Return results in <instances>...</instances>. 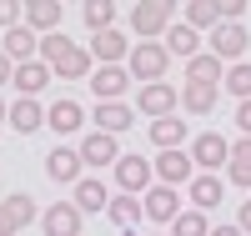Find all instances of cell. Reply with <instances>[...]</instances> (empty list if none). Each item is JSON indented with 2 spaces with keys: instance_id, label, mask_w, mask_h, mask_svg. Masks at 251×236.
I'll return each instance as SVG.
<instances>
[{
  "instance_id": "1",
  "label": "cell",
  "mask_w": 251,
  "mask_h": 236,
  "mask_svg": "<svg viewBox=\"0 0 251 236\" xmlns=\"http://www.w3.org/2000/svg\"><path fill=\"white\" fill-rule=\"evenodd\" d=\"M166 66H171V55H166L161 40H141V46H131V55H126V71L136 80H146V85H156L166 76Z\"/></svg>"
},
{
  "instance_id": "2",
  "label": "cell",
  "mask_w": 251,
  "mask_h": 236,
  "mask_svg": "<svg viewBox=\"0 0 251 236\" xmlns=\"http://www.w3.org/2000/svg\"><path fill=\"white\" fill-rule=\"evenodd\" d=\"M171 15H176L171 0H141V5H131V30L141 40H156V35L171 30Z\"/></svg>"
},
{
  "instance_id": "3",
  "label": "cell",
  "mask_w": 251,
  "mask_h": 236,
  "mask_svg": "<svg viewBox=\"0 0 251 236\" xmlns=\"http://www.w3.org/2000/svg\"><path fill=\"white\" fill-rule=\"evenodd\" d=\"M226 156H231V141H226L221 131H201V136L191 141V166H201L206 176H211V171H221Z\"/></svg>"
},
{
  "instance_id": "4",
  "label": "cell",
  "mask_w": 251,
  "mask_h": 236,
  "mask_svg": "<svg viewBox=\"0 0 251 236\" xmlns=\"http://www.w3.org/2000/svg\"><path fill=\"white\" fill-rule=\"evenodd\" d=\"M35 216H40V211H35V196H30V191H15V196H5V201H0V236L25 231Z\"/></svg>"
},
{
  "instance_id": "5",
  "label": "cell",
  "mask_w": 251,
  "mask_h": 236,
  "mask_svg": "<svg viewBox=\"0 0 251 236\" xmlns=\"http://www.w3.org/2000/svg\"><path fill=\"white\" fill-rule=\"evenodd\" d=\"M116 186H121V196L151 191V161H146V156H121L116 161Z\"/></svg>"
},
{
  "instance_id": "6",
  "label": "cell",
  "mask_w": 251,
  "mask_h": 236,
  "mask_svg": "<svg viewBox=\"0 0 251 236\" xmlns=\"http://www.w3.org/2000/svg\"><path fill=\"white\" fill-rule=\"evenodd\" d=\"M40 226H46V236H80V211L75 201H55L40 211Z\"/></svg>"
},
{
  "instance_id": "7",
  "label": "cell",
  "mask_w": 251,
  "mask_h": 236,
  "mask_svg": "<svg viewBox=\"0 0 251 236\" xmlns=\"http://www.w3.org/2000/svg\"><path fill=\"white\" fill-rule=\"evenodd\" d=\"M176 105H181V96H176V91H171V85H166V80H156V85H141V101H136V111H146L151 121L171 116Z\"/></svg>"
},
{
  "instance_id": "8",
  "label": "cell",
  "mask_w": 251,
  "mask_h": 236,
  "mask_svg": "<svg viewBox=\"0 0 251 236\" xmlns=\"http://www.w3.org/2000/svg\"><path fill=\"white\" fill-rule=\"evenodd\" d=\"M141 211H146L151 221H176V216H181V191H176V186L146 191V196H141Z\"/></svg>"
},
{
  "instance_id": "9",
  "label": "cell",
  "mask_w": 251,
  "mask_h": 236,
  "mask_svg": "<svg viewBox=\"0 0 251 236\" xmlns=\"http://www.w3.org/2000/svg\"><path fill=\"white\" fill-rule=\"evenodd\" d=\"M126 55H131L126 30H100V35H91V60H100V66H121Z\"/></svg>"
},
{
  "instance_id": "10",
  "label": "cell",
  "mask_w": 251,
  "mask_h": 236,
  "mask_svg": "<svg viewBox=\"0 0 251 236\" xmlns=\"http://www.w3.org/2000/svg\"><path fill=\"white\" fill-rule=\"evenodd\" d=\"M121 161V146H116V136H106V131H91L86 141H80V166H116Z\"/></svg>"
},
{
  "instance_id": "11",
  "label": "cell",
  "mask_w": 251,
  "mask_h": 236,
  "mask_svg": "<svg viewBox=\"0 0 251 236\" xmlns=\"http://www.w3.org/2000/svg\"><path fill=\"white\" fill-rule=\"evenodd\" d=\"M246 46H251V35H246L241 26H216V30H211V55H216V60H241Z\"/></svg>"
},
{
  "instance_id": "12",
  "label": "cell",
  "mask_w": 251,
  "mask_h": 236,
  "mask_svg": "<svg viewBox=\"0 0 251 236\" xmlns=\"http://www.w3.org/2000/svg\"><path fill=\"white\" fill-rule=\"evenodd\" d=\"M46 176L60 181V186H75V181H80V151H71V146H55V151L46 156Z\"/></svg>"
},
{
  "instance_id": "13",
  "label": "cell",
  "mask_w": 251,
  "mask_h": 236,
  "mask_svg": "<svg viewBox=\"0 0 251 236\" xmlns=\"http://www.w3.org/2000/svg\"><path fill=\"white\" fill-rule=\"evenodd\" d=\"M126 85H131V71H121V66H100V71H91V91H96V101H121Z\"/></svg>"
},
{
  "instance_id": "14",
  "label": "cell",
  "mask_w": 251,
  "mask_h": 236,
  "mask_svg": "<svg viewBox=\"0 0 251 236\" xmlns=\"http://www.w3.org/2000/svg\"><path fill=\"white\" fill-rule=\"evenodd\" d=\"M5 121L15 126L20 136H30V131H40V126H46V105H40L35 96H20V101L10 105V111H5Z\"/></svg>"
},
{
  "instance_id": "15",
  "label": "cell",
  "mask_w": 251,
  "mask_h": 236,
  "mask_svg": "<svg viewBox=\"0 0 251 236\" xmlns=\"http://www.w3.org/2000/svg\"><path fill=\"white\" fill-rule=\"evenodd\" d=\"M80 121H86V111H80V105L66 96V101H55V105H46V126L55 136H75L80 131Z\"/></svg>"
},
{
  "instance_id": "16",
  "label": "cell",
  "mask_w": 251,
  "mask_h": 236,
  "mask_svg": "<svg viewBox=\"0 0 251 236\" xmlns=\"http://www.w3.org/2000/svg\"><path fill=\"white\" fill-rule=\"evenodd\" d=\"M156 176H161V186H186L191 181V151H161Z\"/></svg>"
},
{
  "instance_id": "17",
  "label": "cell",
  "mask_w": 251,
  "mask_h": 236,
  "mask_svg": "<svg viewBox=\"0 0 251 236\" xmlns=\"http://www.w3.org/2000/svg\"><path fill=\"white\" fill-rule=\"evenodd\" d=\"M131 121H136V111L126 101H100L96 105V131H106V136H121Z\"/></svg>"
},
{
  "instance_id": "18",
  "label": "cell",
  "mask_w": 251,
  "mask_h": 236,
  "mask_svg": "<svg viewBox=\"0 0 251 236\" xmlns=\"http://www.w3.org/2000/svg\"><path fill=\"white\" fill-rule=\"evenodd\" d=\"M10 80H15L20 96H40V91L50 85V66H46V60H25V66H15Z\"/></svg>"
},
{
  "instance_id": "19",
  "label": "cell",
  "mask_w": 251,
  "mask_h": 236,
  "mask_svg": "<svg viewBox=\"0 0 251 236\" xmlns=\"http://www.w3.org/2000/svg\"><path fill=\"white\" fill-rule=\"evenodd\" d=\"M151 146H161V151H181V146H186V121L181 116L151 121Z\"/></svg>"
},
{
  "instance_id": "20",
  "label": "cell",
  "mask_w": 251,
  "mask_h": 236,
  "mask_svg": "<svg viewBox=\"0 0 251 236\" xmlns=\"http://www.w3.org/2000/svg\"><path fill=\"white\" fill-rule=\"evenodd\" d=\"M226 176H231V186L251 191V136H241L231 146V156H226Z\"/></svg>"
},
{
  "instance_id": "21",
  "label": "cell",
  "mask_w": 251,
  "mask_h": 236,
  "mask_svg": "<svg viewBox=\"0 0 251 236\" xmlns=\"http://www.w3.org/2000/svg\"><path fill=\"white\" fill-rule=\"evenodd\" d=\"M106 206H111V191L100 186L96 176H80L75 181V211H80V216H86V211H106Z\"/></svg>"
},
{
  "instance_id": "22",
  "label": "cell",
  "mask_w": 251,
  "mask_h": 236,
  "mask_svg": "<svg viewBox=\"0 0 251 236\" xmlns=\"http://www.w3.org/2000/svg\"><path fill=\"white\" fill-rule=\"evenodd\" d=\"M5 51L15 66H25V60H35V51H40V40H35V30H25V26H15V30H5Z\"/></svg>"
},
{
  "instance_id": "23",
  "label": "cell",
  "mask_w": 251,
  "mask_h": 236,
  "mask_svg": "<svg viewBox=\"0 0 251 236\" xmlns=\"http://www.w3.org/2000/svg\"><path fill=\"white\" fill-rule=\"evenodd\" d=\"M221 196H226L221 176H206V171L191 176V211H211V206H221Z\"/></svg>"
},
{
  "instance_id": "24",
  "label": "cell",
  "mask_w": 251,
  "mask_h": 236,
  "mask_svg": "<svg viewBox=\"0 0 251 236\" xmlns=\"http://www.w3.org/2000/svg\"><path fill=\"white\" fill-rule=\"evenodd\" d=\"M55 26H60V5H55V0H30V5H25V30L55 35Z\"/></svg>"
},
{
  "instance_id": "25",
  "label": "cell",
  "mask_w": 251,
  "mask_h": 236,
  "mask_svg": "<svg viewBox=\"0 0 251 236\" xmlns=\"http://www.w3.org/2000/svg\"><path fill=\"white\" fill-rule=\"evenodd\" d=\"M106 211H111V221L121 226V236H126V231H136V221L146 216V211H141V196H111Z\"/></svg>"
},
{
  "instance_id": "26",
  "label": "cell",
  "mask_w": 251,
  "mask_h": 236,
  "mask_svg": "<svg viewBox=\"0 0 251 236\" xmlns=\"http://www.w3.org/2000/svg\"><path fill=\"white\" fill-rule=\"evenodd\" d=\"M181 105H186L191 116H206V111H216V85L186 80V91H181Z\"/></svg>"
},
{
  "instance_id": "27",
  "label": "cell",
  "mask_w": 251,
  "mask_h": 236,
  "mask_svg": "<svg viewBox=\"0 0 251 236\" xmlns=\"http://www.w3.org/2000/svg\"><path fill=\"white\" fill-rule=\"evenodd\" d=\"M196 46H201V35L191 26H171V30H166V55H186V60H191V55H201Z\"/></svg>"
},
{
  "instance_id": "28",
  "label": "cell",
  "mask_w": 251,
  "mask_h": 236,
  "mask_svg": "<svg viewBox=\"0 0 251 236\" xmlns=\"http://www.w3.org/2000/svg\"><path fill=\"white\" fill-rule=\"evenodd\" d=\"M186 26H191L196 35L201 30H216L221 26V10L211 5V0H191V5H186Z\"/></svg>"
},
{
  "instance_id": "29",
  "label": "cell",
  "mask_w": 251,
  "mask_h": 236,
  "mask_svg": "<svg viewBox=\"0 0 251 236\" xmlns=\"http://www.w3.org/2000/svg\"><path fill=\"white\" fill-rule=\"evenodd\" d=\"M186 80L216 85V80H221V60H216V55H191V60H186Z\"/></svg>"
},
{
  "instance_id": "30",
  "label": "cell",
  "mask_w": 251,
  "mask_h": 236,
  "mask_svg": "<svg viewBox=\"0 0 251 236\" xmlns=\"http://www.w3.org/2000/svg\"><path fill=\"white\" fill-rule=\"evenodd\" d=\"M50 76H60V80H80V76H91V51H80V46H75V51L60 60Z\"/></svg>"
},
{
  "instance_id": "31",
  "label": "cell",
  "mask_w": 251,
  "mask_h": 236,
  "mask_svg": "<svg viewBox=\"0 0 251 236\" xmlns=\"http://www.w3.org/2000/svg\"><path fill=\"white\" fill-rule=\"evenodd\" d=\"M171 236H211V221H206V211H181L171 221Z\"/></svg>"
},
{
  "instance_id": "32",
  "label": "cell",
  "mask_w": 251,
  "mask_h": 236,
  "mask_svg": "<svg viewBox=\"0 0 251 236\" xmlns=\"http://www.w3.org/2000/svg\"><path fill=\"white\" fill-rule=\"evenodd\" d=\"M71 51H75V46H71V35H60V30H55V35H46V40H40V60H46L50 71H55V66H60V60H66Z\"/></svg>"
},
{
  "instance_id": "33",
  "label": "cell",
  "mask_w": 251,
  "mask_h": 236,
  "mask_svg": "<svg viewBox=\"0 0 251 236\" xmlns=\"http://www.w3.org/2000/svg\"><path fill=\"white\" fill-rule=\"evenodd\" d=\"M111 20H116V5H111V0H86V26H91V35L111 30Z\"/></svg>"
},
{
  "instance_id": "34",
  "label": "cell",
  "mask_w": 251,
  "mask_h": 236,
  "mask_svg": "<svg viewBox=\"0 0 251 236\" xmlns=\"http://www.w3.org/2000/svg\"><path fill=\"white\" fill-rule=\"evenodd\" d=\"M226 91L236 101H251V60H236V66L226 71Z\"/></svg>"
},
{
  "instance_id": "35",
  "label": "cell",
  "mask_w": 251,
  "mask_h": 236,
  "mask_svg": "<svg viewBox=\"0 0 251 236\" xmlns=\"http://www.w3.org/2000/svg\"><path fill=\"white\" fill-rule=\"evenodd\" d=\"M0 26H5V30L20 26V5H15V0H0Z\"/></svg>"
},
{
  "instance_id": "36",
  "label": "cell",
  "mask_w": 251,
  "mask_h": 236,
  "mask_svg": "<svg viewBox=\"0 0 251 236\" xmlns=\"http://www.w3.org/2000/svg\"><path fill=\"white\" fill-rule=\"evenodd\" d=\"M236 126L251 136V101H241V105H236Z\"/></svg>"
},
{
  "instance_id": "37",
  "label": "cell",
  "mask_w": 251,
  "mask_h": 236,
  "mask_svg": "<svg viewBox=\"0 0 251 236\" xmlns=\"http://www.w3.org/2000/svg\"><path fill=\"white\" fill-rule=\"evenodd\" d=\"M236 226H241V236H251V201H241V216H236Z\"/></svg>"
},
{
  "instance_id": "38",
  "label": "cell",
  "mask_w": 251,
  "mask_h": 236,
  "mask_svg": "<svg viewBox=\"0 0 251 236\" xmlns=\"http://www.w3.org/2000/svg\"><path fill=\"white\" fill-rule=\"evenodd\" d=\"M10 76H15V60H10V55H5V51H0V85H5V80H10Z\"/></svg>"
},
{
  "instance_id": "39",
  "label": "cell",
  "mask_w": 251,
  "mask_h": 236,
  "mask_svg": "<svg viewBox=\"0 0 251 236\" xmlns=\"http://www.w3.org/2000/svg\"><path fill=\"white\" fill-rule=\"evenodd\" d=\"M211 236H241V226H211Z\"/></svg>"
},
{
  "instance_id": "40",
  "label": "cell",
  "mask_w": 251,
  "mask_h": 236,
  "mask_svg": "<svg viewBox=\"0 0 251 236\" xmlns=\"http://www.w3.org/2000/svg\"><path fill=\"white\" fill-rule=\"evenodd\" d=\"M5 111H10V105H5V101H0V126H5Z\"/></svg>"
},
{
  "instance_id": "41",
  "label": "cell",
  "mask_w": 251,
  "mask_h": 236,
  "mask_svg": "<svg viewBox=\"0 0 251 236\" xmlns=\"http://www.w3.org/2000/svg\"><path fill=\"white\" fill-rule=\"evenodd\" d=\"M151 236H161V231H151Z\"/></svg>"
}]
</instances>
